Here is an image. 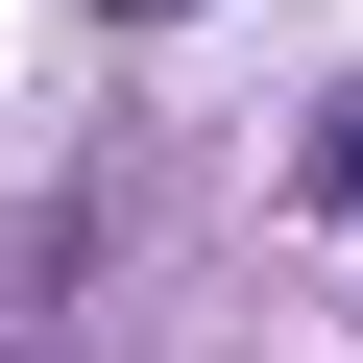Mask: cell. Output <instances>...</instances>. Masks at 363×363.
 I'll return each instance as SVG.
<instances>
[{
  "label": "cell",
  "instance_id": "obj_1",
  "mask_svg": "<svg viewBox=\"0 0 363 363\" xmlns=\"http://www.w3.org/2000/svg\"><path fill=\"white\" fill-rule=\"evenodd\" d=\"M315 194H339V218H363V97H315Z\"/></svg>",
  "mask_w": 363,
  "mask_h": 363
},
{
  "label": "cell",
  "instance_id": "obj_2",
  "mask_svg": "<svg viewBox=\"0 0 363 363\" xmlns=\"http://www.w3.org/2000/svg\"><path fill=\"white\" fill-rule=\"evenodd\" d=\"M121 25H169V0H121Z\"/></svg>",
  "mask_w": 363,
  "mask_h": 363
}]
</instances>
